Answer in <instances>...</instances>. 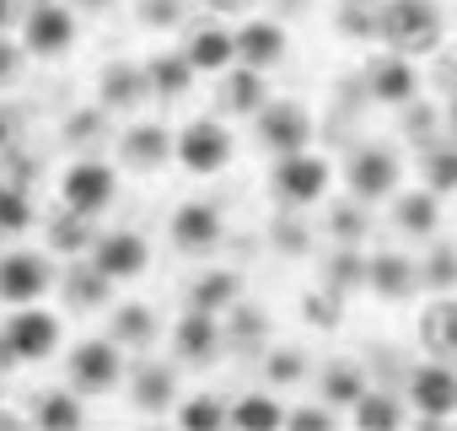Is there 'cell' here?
I'll return each mask as SVG.
<instances>
[{"label": "cell", "mask_w": 457, "mask_h": 431, "mask_svg": "<svg viewBox=\"0 0 457 431\" xmlns=\"http://www.w3.org/2000/svg\"><path fill=\"white\" fill-rule=\"evenodd\" d=\"M12 146H17V119H12V108H0V156Z\"/></svg>", "instance_id": "cell-42"}, {"label": "cell", "mask_w": 457, "mask_h": 431, "mask_svg": "<svg viewBox=\"0 0 457 431\" xmlns=\"http://www.w3.org/2000/svg\"><path fill=\"white\" fill-rule=\"evenodd\" d=\"M452 135H457V108H452Z\"/></svg>", "instance_id": "cell-46"}, {"label": "cell", "mask_w": 457, "mask_h": 431, "mask_svg": "<svg viewBox=\"0 0 457 431\" xmlns=\"http://www.w3.org/2000/svg\"><path fill=\"white\" fill-rule=\"evenodd\" d=\"M204 6H210V12H243L248 0H204Z\"/></svg>", "instance_id": "cell-44"}, {"label": "cell", "mask_w": 457, "mask_h": 431, "mask_svg": "<svg viewBox=\"0 0 457 431\" xmlns=\"http://www.w3.org/2000/svg\"><path fill=\"white\" fill-rule=\"evenodd\" d=\"M232 44H237V65H253V71H270V65L286 60V28L280 22H264V17L243 22L232 33Z\"/></svg>", "instance_id": "cell-18"}, {"label": "cell", "mask_w": 457, "mask_h": 431, "mask_svg": "<svg viewBox=\"0 0 457 431\" xmlns=\"http://www.w3.org/2000/svg\"><path fill=\"white\" fill-rule=\"evenodd\" d=\"M33 420H38L44 431H71V426H81V420H87L81 393H71V388H49L44 399H33Z\"/></svg>", "instance_id": "cell-33"}, {"label": "cell", "mask_w": 457, "mask_h": 431, "mask_svg": "<svg viewBox=\"0 0 457 431\" xmlns=\"http://www.w3.org/2000/svg\"><path fill=\"white\" fill-rule=\"evenodd\" d=\"M145 87H151V97H183V92L194 87L188 55H183V49H178V55H151V60H145Z\"/></svg>", "instance_id": "cell-28"}, {"label": "cell", "mask_w": 457, "mask_h": 431, "mask_svg": "<svg viewBox=\"0 0 457 431\" xmlns=\"http://www.w3.org/2000/svg\"><path fill=\"white\" fill-rule=\"evenodd\" d=\"M38 222V205L22 183H0V238H22Z\"/></svg>", "instance_id": "cell-34"}, {"label": "cell", "mask_w": 457, "mask_h": 431, "mask_svg": "<svg viewBox=\"0 0 457 431\" xmlns=\"http://www.w3.org/2000/svg\"><path fill=\"white\" fill-rule=\"evenodd\" d=\"M366 92H371L377 103H387V108H409V103L420 97V65H414L409 55L382 49V55L366 60Z\"/></svg>", "instance_id": "cell-12"}, {"label": "cell", "mask_w": 457, "mask_h": 431, "mask_svg": "<svg viewBox=\"0 0 457 431\" xmlns=\"http://www.w3.org/2000/svg\"><path fill=\"white\" fill-rule=\"evenodd\" d=\"M345 183H350L355 199H387L403 183V162H398L393 146H361L345 162Z\"/></svg>", "instance_id": "cell-9"}, {"label": "cell", "mask_w": 457, "mask_h": 431, "mask_svg": "<svg viewBox=\"0 0 457 431\" xmlns=\"http://www.w3.org/2000/svg\"><path fill=\"white\" fill-rule=\"evenodd\" d=\"M226 426H243V431H275L286 426V404L275 393H243L237 404H226Z\"/></svg>", "instance_id": "cell-29"}, {"label": "cell", "mask_w": 457, "mask_h": 431, "mask_svg": "<svg viewBox=\"0 0 457 431\" xmlns=\"http://www.w3.org/2000/svg\"><path fill=\"white\" fill-rule=\"evenodd\" d=\"M393 199V227L398 232H409V238H430L436 227H441V194H430L425 183L420 189H409V194H387Z\"/></svg>", "instance_id": "cell-21"}, {"label": "cell", "mask_w": 457, "mask_h": 431, "mask_svg": "<svg viewBox=\"0 0 457 431\" xmlns=\"http://www.w3.org/2000/svg\"><path fill=\"white\" fill-rule=\"evenodd\" d=\"M420 173H425V189L430 194H457V140H446V146H430L425 156H420Z\"/></svg>", "instance_id": "cell-35"}, {"label": "cell", "mask_w": 457, "mask_h": 431, "mask_svg": "<svg viewBox=\"0 0 457 431\" xmlns=\"http://www.w3.org/2000/svg\"><path fill=\"white\" fill-rule=\"evenodd\" d=\"M22 65H28V49H22V44H12L6 33H0V87H17Z\"/></svg>", "instance_id": "cell-40"}, {"label": "cell", "mask_w": 457, "mask_h": 431, "mask_svg": "<svg viewBox=\"0 0 457 431\" xmlns=\"http://www.w3.org/2000/svg\"><path fill=\"white\" fill-rule=\"evenodd\" d=\"M60 340H65L60 313H49V308H38V302L12 308L6 329H0V351H6L17 367H22V361H49V356L60 351Z\"/></svg>", "instance_id": "cell-2"}, {"label": "cell", "mask_w": 457, "mask_h": 431, "mask_svg": "<svg viewBox=\"0 0 457 431\" xmlns=\"http://www.w3.org/2000/svg\"><path fill=\"white\" fill-rule=\"evenodd\" d=\"M17 17H22L17 0H0V33H12V28H17Z\"/></svg>", "instance_id": "cell-43"}, {"label": "cell", "mask_w": 457, "mask_h": 431, "mask_svg": "<svg viewBox=\"0 0 457 431\" xmlns=\"http://www.w3.org/2000/svg\"><path fill=\"white\" fill-rule=\"evenodd\" d=\"M237 302H243V275L237 270H204L188 286V308H199V313H232Z\"/></svg>", "instance_id": "cell-26"}, {"label": "cell", "mask_w": 457, "mask_h": 431, "mask_svg": "<svg viewBox=\"0 0 457 431\" xmlns=\"http://www.w3.org/2000/svg\"><path fill=\"white\" fill-rule=\"evenodd\" d=\"M452 281H457V249H436L425 265H420V286H430V292H452Z\"/></svg>", "instance_id": "cell-37"}, {"label": "cell", "mask_w": 457, "mask_h": 431, "mask_svg": "<svg viewBox=\"0 0 457 431\" xmlns=\"http://www.w3.org/2000/svg\"><path fill=\"white\" fill-rule=\"evenodd\" d=\"M113 6V0H87V12H108Z\"/></svg>", "instance_id": "cell-45"}, {"label": "cell", "mask_w": 457, "mask_h": 431, "mask_svg": "<svg viewBox=\"0 0 457 431\" xmlns=\"http://www.w3.org/2000/svg\"><path fill=\"white\" fill-rule=\"evenodd\" d=\"M328 227H334V238H345V243H355V238L366 232V222H361V210H355V205H339Z\"/></svg>", "instance_id": "cell-41"}, {"label": "cell", "mask_w": 457, "mask_h": 431, "mask_svg": "<svg viewBox=\"0 0 457 431\" xmlns=\"http://www.w3.org/2000/svg\"><path fill=\"white\" fill-rule=\"evenodd\" d=\"M54 259L49 254H33V249H12V254H0V302H44L54 292Z\"/></svg>", "instance_id": "cell-5"}, {"label": "cell", "mask_w": 457, "mask_h": 431, "mask_svg": "<svg viewBox=\"0 0 457 431\" xmlns=\"http://www.w3.org/2000/svg\"><path fill=\"white\" fill-rule=\"evenodd\" d=\"M92 238H97V232H92V216H81V210H71V205L49 222V249H54V254L81 259V254L92 249Z\"/></svg>", "instance_id": "cell-32"}, {"label": "cell", "mask_w": 457, "mask_h": 431, "mask_svg": "<svg viewBox=\"0 0 457 431\" xmlns=\"http://www.w3.org/2000/svg\"><path fill=\"white\" fill-rule=\"evenodd\" d=\"M361 286H371L382 302H409V297L420 292V265H414L409 254H371Z\"/></svg>", "instance_id": "cell-17"}, {"label": "cell", "mask_w": 457, "mask_h": 431, "mask_svg": "<svg viewBox=\"0 0 457 431\" xmlns=\"http://www.w3.org/2000/svg\"><path fill=\"white\" fill-rule=\"evenodd\" d=\"M172 156H178L183 173H194V178H215V173L232 167L237 140H232V130H226L220 119H194V124H183V130L172 135Z\"/></svg>", "instance_id": "cell-3"}, {"label": "cell", "mask_w": 457, "mask_h": 431, "mask_svg": "<svg viewBox=\"0 0 457 431\" xmlns=\"http://www.w3.org/2000/svg\"><path fill=\"white\" fill-rule=\"evenodd\" d=\"M97 87H103V108H124V114L140 108V103L151 97V87H145V65H124V60L103 65Z\"/></svg>", "instance_id": "cell-24"}, {"label": "cell", "mask_w": 457, "mask_h": 431, "mask_svg": "<svg viewBox=\"0 0 457 431\" xmlns=\"http://www.w3.org/2000/svg\"><path fill=\"white\" fill-rule=\"evenodd\" d=\"M87 259L119 286V281H140L151 270V243L140 232H97L92 249H87Z\"/></svg>", "instance_id": "cell-11"}, {"label": "cell", "mask_w": 457, "mask_h": 431, "mask_svg": "<svg viewBox=\"0 0 457 431\" xmlns=\"http://www.w3.org/2000/svg\"><path fill=\"white\" fill-rule=\"evenodd\" d=\"M307 377V356L296 345H275L270 351V383H302Z\"/></svg>", "instance_id": "cell-38"}, {"label": "cell", "mask_w": 457, "mask_h": 431, "mask_svg": "<svg viewBox=\"0 0 457 431\" xmlns=\"http://www.w3.org/2000/svg\"><path fill=\"white\" fill-rule=\"evenodd\" d=\"M183 55L194 65V76H220L226 65H237V44H232L226 28H194L188 44H183Z\"/></svg>", "instance_id": "cell-23"}, {"label": "cell", "mask_w": 457, "mask_h": 431, "mask_svg": "<svg viewBox=\"0 0 457 431\" xmlns=\"http://www.w3.org/2000/svg\"><path fill=\"white\" fill-rule=\"evenodd\" d=\"M409 410L425 420H452L457 415V361H420L409 372Z\"/></svg>", "instance_id": "cell-6"}, {"label": "cell", "mask_w": 457, "mask_h": 431, "mask_svg": "<svg viewBox=\"0 0 457 431\" xmlns=\"http://www.w3.org/2000/svg\"><path fill=\"white\" fill-rule=\"evenodd\" d=\"M420 345L441 361H457V292H441L420 313Z\"/></svg>", "instance_id": "cell-20"}, {"label": "cell", "mask_w": 457, "mask_h": 431, "mask_svg": "<svg viewBox=\"0 0 457 431\" xmlns=\"http://www.w3.org/2000/svg\"><path fill=\"white\" fill-rule=\"evenodd\" d=\"M220 238H226V222H220L215 205L183 199V205L172 210V243H178L183 254H210V249H220Z\"/></svg>", "instance_id": "cell-15"}, {"label": "cell", "mask_w": 457, "mask_h": 431, "mask_svg": "<svg viewBox=\"0 0 457 431\" xmlns=\"http://www.w3.org/2000/svg\"><path fill=\"white\" fill-rule=\"evenodd\" d=\"M220 345H226V329L215 324V313L188 308V313L172 324V356H178L183 367H204V361H215Z\"/></svg>", "instance_id": "cell-14"}, {"label": "cell", "mask_w": 457, "mask_h": 431, "mask_svg": "<svg viewBox=\"0 0 457 431\" xmlns=\"http://www.w3.org/2000/svg\"><path fill=\"white\" fill-rule=\"evenodd\" d=\"M113 194H119V173H113L108 162H97V156L71 162V167H65V178H60V199H65L71 210H81V216L108 210V205H113Z\"/></svg>", "instance_id": "cell-8"}, {"label": "cell", "mask_w": 457, "mask_h": 431, "mask_svg": "<svg viewBox=\"0 0 457 431\" xmlns=\"http://www.w3.org/2000/svg\"><path fill=\"white\" fill-rule=\"evenodd\" d=\"M328 183H334V167H328V156H318V151H286V156H275V194L286 199V205H318L323 194H328Z\"/></svg>", "instance_id": "cell-4"}, {"label": "cell", "mask_w": 457, "mask_h": 431, "mask_svg": "<svg viewBox=\"0 0 457 431\" xmlns=\"http://www.w3.org/2000/svg\"><path fill=\"white\" fill-rule=\"evenodd\" d=\"M286 426H296V431H328V426H339V410L334 404H291Z\"/></svg>", "instance_id": "cell-39"}, {"label": "cell", "mask_w": 457, "mask_h": 431, "mask_svg": "<svg viewBox=\"0 0 457 431\" xmlns=\"http://www.w3.org/2000/svg\"><path fill=\"white\" fill-rule=\"evenodd\" d=\"M71 44H76V17L60 0H38L22 17V49L33 60H60V55H71Z\"/></svg>", "instance_id": "cell-7"}, {"label": "cell", "mask_w": 457, "mask_h": 431, "mask_svg": "<svg viewBox=\"0 0 457 431\" xmlns=\"http://www.w3.org/2000/svg\"><path fill=\"white\" fill-rule=\"evenodd\" d=\"M65 372H71V388L76 393H113L119 377H124V356H119L113 340H81L71 351Z\"/></svg>", "instance_id": "cell-10"}, {"label": "cell", "mask_w": 457, "mask_h": 431, "mask_svg": "<svg viewBox=\"0 0 457 431\" xmlns=\"http://www.w3.org/2000/svg\"><path fill=\"white\" fill-rule=\"evenodd\" d=\"M172 399H178V372H172L167 361H145V367L129 372V404H135V410L162 415Z\"/></svg>", "instance_id": "cell-22"}, {"label": "cell", "mask_w": 457, "mask_h": 431, "mask_svg": "<svg viewBox=\"0 0 457 431\" xmlns=\"http://www.w3.org/2000/svg\"><path fill=\"white\" fill-rule=\"evenodd\" d=\"M215 97H220V108H226V114H243V119H253V114L270 103L264 71H253V65H226V71H220V87H215Z\"/></svg>", "instance_id": "cell-19"}, {"label": "cell", "mask_w": 457, "mask_h": 431, "mask_svg": "<svg viewBox=\"0 0 457 431\" xmlns=\"http://www.w3.org/2000/svg\"><path fill=\"white\" fill-rule=\"evenodd\" d=\"M54 286H65V297H71V308H103L108 302V292H113V281L92 265V259H76V270H65V275H54Z\"/></svg>", "instance_id": "cell-27"}, {"label": "cell", "mask_w": 457, "mask_h": 431, "mask_svg": "<svg viewBox=\"0 0 457 431\" xmlns=\"http://www.w3.org/2000/svg\"><path fill=\"white\" fill-rule=\"evenodd\" d=\"M371 33H377L393 55L420 60V55H436V49H441V38H446V17H441L436 0H382Z\"/></svg>", "instance_id": "cell-1"}, {"label": "cell", "mask_w": 457, "mask_h": 431, "mask_svg": "<svg viewBox=\"0 0 457 431\" xmlns=\"http://www.w3.org/2000/svg\"><path fill=\"white\" fill-rule=\"evenodd\" d=\"M178 426H188V431H220L226 426V404L215 393H194L188 404H178Z\"/></svg>", "instance_id": "cell-36"}, {"label": "cell", "mask_w": 457, "mask_h": 431, "mask_svg": "<svg viewBox=\"0 0 457 431\" xmlns=\"http://www.w3.org/2000/svg\"><path fill=\"white\" fill-rule=\"evenodd\" d=\"M350 420H355L361 431H398V426L409 420V399H398V393H387V388H366V393L350 404Z\"/></svg>", "instance_id": "cell-25"}, {"label": "cell", "mask_w": 457, "mask_h": 431, "mask_svg": "<svg viewBox=\"0 0 457 431\" xmlns=\"http://www.w3.org/2000/svg\"><path fill=\"white\" fill-rule=\"evenodd\" d=\"M253 130H259V146L264 151H275V156H286V151H302L307 140H312V119H307V108L302 103H264L259 114H253Z\"/></svg>", "instance_id": "cell-13"}, {"label": "cell", "mask_w": 457, "mask_h": 431, "mask_svg": "<svg viewBox=\"0 0 457 431\" xmlns=\"http://www.w3.org/2000/svg\"><path fill=\"white\" fill-rule=\"evenodd\" d=\"M366 388H371V383H366V372H361L355 361H328L323 377H318V393H323V404H334V410H350Z\"/></svg>", "instance_id": "cell-31"}, {"label": "cell", "mask_w": 457, "mask_h": 431, "mask_svg": "<svg viewBox=\"0 0 457 431\" xmlns=\"http://www.w3.org/2000/svg\"><path fill=\"white\" fill-rule=\"evenodd\" d=\"M167 156H172V135H167V124L140 119V124H129V130L119 135V162H124L129 173H156Z\"/></svg>", "instance_id": "cell-16"}, {"label": "cell", "mask_w": 457, "mask_h": 431, "mask_svg": "<svg viewBox=\"0 0 457 431\" xmlns=\"http://www.w3.org/2000/svg\"><path fill=\"white\" fill-rule=\"evenodd\" d=\"M113 345H124V351H145V345H156V313L145 308V302H124V308H113V334H108Z\"/></svg>", "instance_id": "cell-30"}]
</instances>
